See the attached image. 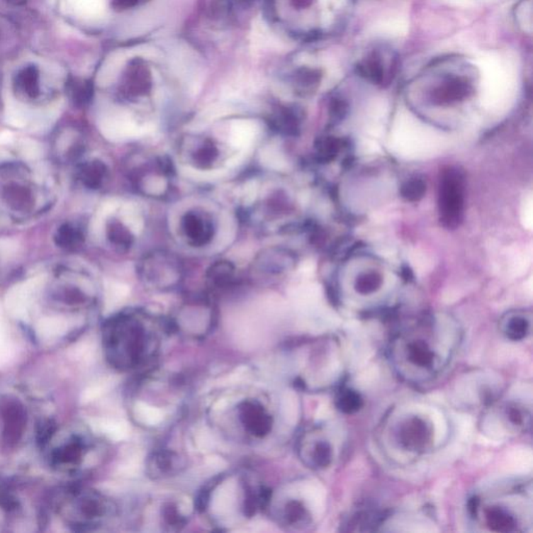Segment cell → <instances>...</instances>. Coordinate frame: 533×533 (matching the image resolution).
<instances>
[{"mask_svg": "<svg viewBox=\"0 0 533 533\" xmlns=\"http://www.w3.org/2000/svg\"><path fill=\"white\" fill-rule=\"evenodd\" d=\"M463 340L461 326L450 318L426 317L393 333L386 346V357L402 381L425 386L445 374Z\"/></svg>", "mask_w": 533, "mask_h": 533, "instance_id": "obj_1", "label": "cell"}, {"mask_svg": "<svg viewBox=\"0 0 533 533\" xmlns=\"http://www.w3.org/2000/svg\"><path fill=\"white\" fill-rule=\"evenodd\" d=\"M452 433L449 415L439 404L408 398L391 406L375 430V443L394 466L414 465L441 450Z\"/></svg>", "mask_w": 533, "mask_h": 533, "instance_id": "obj_2", "label": "cell"}, {"mask_svg": "<svg viewBox=\"0 0 533 533\" xmlns=\"http://www.w3.org/2000/svg\"><path fill=\"white\" fill-rule=\"evenodd\" d=\"M206 417L223 439L249 448L274 443L284 426L281 400L268 388L254 384L217 392L208 401Z\"/></svg>", "mask_w": 533, "mask_h": 533, "instance_id": "obj_3", "label": "cell"}, {"mask_svg": "<svg viewBox=\"0 0 533 533\" xmlns=\"http://www.w3.org/2000/svg\"><path fill=\"white\" fill-rule=\"evenodd\" d=\"M270 488L254 473L235 469L219 475L202 490L195 510L219 532L245 525L264 512Z\"/></svg>", "mask_w": 533, "mask_h": 533, "instance_id": "obj_4", "label": "cell"}, {"mask_svg": "<svg viewBox=\"0 0 533 533\" xmlns=\"http://www.w3.org/2000/svg\"><path fill=\"white\" fill-rule=\"evenodd\" d=\"M466 516L474 532H532V479H502L481 486L469 498Z\"/></svg>", "mask_w": 533, "mask_h": 533, "instance_id": "obj_5", "label": "cell"}, {"mask_svg": "<svg viewBox=\"0 0 533 533\" xmlns=\"http://www.w3.org/2000/svg\"><path fill=\"white\" fill-rule=\"evenodd\" d=\"M170 335L169 320L144 310L124 313L108 330L111 359L123 372L143 374L157 366Z\"/></svg>", "mask_w": 533, "mask_h": 533, "instance_id": "obj_6", "label": "cell"}, {"mask_svg": "<svg viewBox=\"0 0 533 533\" xmlns=\"http://www.w3.org/2000/svg\"><path fill=\"white\" fill-rule=\"evenodd\" d=\"M291 378L306 392L319 393L343 384L346 361L337 337H323L299 343L291 349Z\"/></svg>", "mask_w": 533, "mask_h": 533, "instance_id": "obj_7", "label": "cell"}, {"mask_svg": "<svg viewBox=\"0 0 533 533\" xmlns=\"http://www.w3.org/2000/svg\"><path fill=\"white\" fill-rule=\"evenodd\" d=\"M137 376L132 399L133 421L145 428L167 425L184 404L186 392L181 379L159 373L157 366Z\"/></svg>", "mask_w": 533, "mask_h": 533, "instance_id": "obj_8", "label": "cell"}, {"mask_svg": "<svg viewBox=\"0 0 533 533\" xmlns=\"http://www.w3.org/2000/svg\"><path fill=\"white\" fill-rule=\"evenodd\" d=\"M325 490L317 481L299 479L270 488L264 514L277 525L301 532L316 525L325 510Z\"/></svg>", "mask_w": 533, "mask_h": 533, "instance_id": "obj_9", "label": "cell"}, {"mask_svg": "<svg viewBox=\"0 0 533 533\" xmlns=\"http://www.w3.org/2000/svg\"><path fill=\"white\" fill-rule=\"evenodd\" d=\"M532 398L510 393L490 399L483 416L481 432L492 439H508L532 430Z\"/></svg>", "mask_w": 533, "mask_h": 533, "instance_id": "obj_10", "label": "cell"}, {"mask_svg": "<svg viewBox=\"0 0 533 533\" xmlns=\"http://www.w3.org/2000/svg\"><path fill=\"white\" fill-rule=\"evenodd\" d=\"M342 437L330 424L315 423L300 430L295 450L302 465L315 472L335 465L341 450Z\"/></svg>", "mask_w": 533, "mask_h": 533, "instance_id": "obj_11", "label": "cell"}, {"mask_svg": "<svg viewBox=\"0 0 533 533\" xmlns=\"http://www.w3.org/2000/svg\"><path fill=\"white\" fill-rule=\"evenodd\" d=\"M193 510L195 504L191 506L179 498L161 497L145 502L138 519L141 525H155L161 532H179L188 524Z\"/></svg>", "mask_w": 533, "mask_h": 533, "instance_id": "obj_12", "label": "cell"}, {"mask_svg": "<svg viewBox=\"0 0 533 533\" xmlns=\"http://www.w3.org/2000/svg\"><path fill=\"white\" fill-rule=\"evenodd\" d=\"M168 320L172 335L200 341L214 330L216 315L208 299H194L186 302L176 316Z\"/></svg>", "mask_w": 533, "mask_h": 533, "instance_id": "obj_13", "label": "cell"}, {"mask_svg": "<svg viewBox=\"0 0 533 533\" xmlns=\"http://www.w3.org/2000/svg\"><path fill=\"white\" fill-rule=\"evenodd\" d=\"M465 204V177L457 168L443 171L439 186V220L444 228L454 230L461 223Z\"/></svg>", "mask_w": 533, "mask_h": 533, "instance_id": "obj_14", "label": "cell"}, {"mask_svg": "<svg viewBox=\"0 0 533 533\" xmlns=\"http://www.w3.org/2000/svg\"><path fill=\"white\" fill-rule=\"evenodd\" d=\"M138 272L145 283L161 290L175 288L181 279L179 262L165 252H153L144 257Z\"/></svg>", "mask_w": 533, "mask_h": 533, "instance_id": "obj_15", "label": "cell"}, {"mask_svg": "<svg viewBox=\"0 0 533 533\" xmlns=\"http://www.w3.org/2000/svg\"><path fill=\"white\" fill-rule=\"evenodd\" d=\"M181 228L186 240L194 247H202L212 241L214 224L212 220L196 212H189L181 220Z\"/></svg>", "mask_w": 533, "mask_h": 533, "instance_id": "obj_16", "label": "cell"}, {"mask_svg": "<svg viewBox=\"0 0 533 533\" xmlns=\"http://www.w3.org/2000/svg\"><path fill=\"white\" fill-rule=\"evenodd\" d=\"M499 330L504 339L514 343L525 341L532 332V319L528 313H508L502 318Z\"/></svg>", "mask_w": 533, "mask_h": 533, "instance_id": "obj_17", "label": "cell"}, {"mask_svg": "<svg viewBox=\"0 0 533 533\" xmlns=\"http://www.w3.org/2000/svg\"><path fill=\"white\" fill-rule=\"evenodd\" d=\"M152 86L150 71L141 62L130 66L123 79V93L130 99L145 96Z\"/></svg>", "mask_w": 533, "mask_h": 533, "instance_id": "obj_18", "label": "cell"}, {"mask_svg": "<svg viewBox=\"0 0 533 533\" xmlns=\"http://www.w3.org/2000/svg\"><path fill=\"white\" fill-rule=\"evenodd\" d=\"M183 459L179 453L168 449L153 452L148 461V473L155 478L172 476L184 466Z\"/></svg>", "mask_w": 533, "mask_h": 533, "instance_id": "obj_19", "label": "cell"}, {"mask_svg": "<svg viewBox=\"0 0 533 533\" xmlns=\"http://www.w3.org/2000/svg\"><path fill=\"white\" fill-rule=\"evenodd\" d=\"M42 281L43 277H35L21 286H15L9 292L6 296V306L14 316H26L33 294L41 286Z\"/></svg>", "mask_w": 533, "mask_h": 533, "instance_id": "obj_20", "label": "cell"}, {"mask_svg": "<svg viewBox=\"0 0 533 533\" xmlns=\"http://www.w3.org/2000/svg\"><path fill=\"white\" fill-rule=\"evenodd\" d=\"M471 86L463 79H449L444 82L433 93L437 103H450L465 99L470 93Z\"/></svg>", "mask_w": 533, "mask_h": 533, "instance_id": "obj_21", "label": "cell"}, {"mask_svg": "<svg viewBox=\"0 0 533 533\" xmlns=\"http://www.w3.org/2000/svg\"><path fill=\"white\" fill-rule=\"evenodd\" d=\"M271 128L284 135H296L299 128V118L293 108H281L272 115Z\"/></svg>", "mask_w": 533, "mask_h": 533, "instance_id": "obj_22", "label": "cell"}, {"mask_svg": "<svg viewBox=\"0 0 533 533\" xmlns=\"http://www.w3.org/2000/svg\"><path fill=\"white\" fill-rule=\"evenodd\" d=\"M288 255L283 250L271 248L259 254L255 261V266H259L261 272L271 275L281 274L284 268V259Z\"/></svg>", "mask_w": 533, "mask_h": 533, "instance_id": "obj_23", "label": "cell"}, {"mask_svg": "<svg viewBox=\"0 0 533 533\" xmlns=\"http://www.w3.org/2000/svg\"><path fill=\"white\" fill-rule=\"evenodd\" d=\"M206 279L214 288H226L235 279V266L228 261L216 262L208 269Z\"/></svg>", "mask_w": 533, "mask_h": 533, "instance_id": "obj_24", "label": "cell"}, {"mask_svg": "<svg viewBox=\"0 0 533 533\" xmlns=\"http://www.w3.org/2000/svg\"><path fill=\"white\" fill-rule=\"evenodd\" d=\"M337 397H335V404L337 408L344 414H354L359 412L363 406V399L357 391L347 386H340L337 388Z\"/></svg>", "mask_w": 533, "mask_h": 533, "instance_id": "obj_25", "label": "cell"}, {"mask_svg": "<svg viewBox=\"0 0 533 533\" xmlns=\"http://www.w3.org/2000/svg\"><path fill=\"white\" fill-rule=\"evenodd\" d=\"M218 157H219V150L217 146L210 140H203L200 142L198 147L193 151L191 159L195 166L206 169L216 163Z\"/></svg>", "mask_w": 533, "mask_h": 533, "instance_id": "obj_26", "label": "cell"}, {"mask_svg": "<svg viewBox=\"0 0 533 533\" xmlns=\"http://www.w3.org/2000/svg\"><path fill=\"white\" fill-rule=\"evenodd\" d=\"M39 70L35 66H26L17 73V88L28 96L35 97L39 93Z\"/></svg>", "mask_w": 533, "mask_h": 533, "instance_id": "obj_27", "label": "cell"}, {"mask_svg": "<svg viewBox=\"0 0 533 533\" xmlns=\"http://www.w3.org/2000/svg\"><path fill=\"white\" fill-rule=\"evenodd\" d=\"M68 324L61 318H44L38 323L37 332L42 339L51 340L67 332Z\"/></svg>", "mask_w": 533, "mask_h": 533, "instance_id": "obj_28", "label": "cell"}, {"mask_svg": "<svg viewBox=\"0 0 533 533\" xmlns=\"http://www.w3.org/2000/svg\"><path fill=\"white\" fill-rule=\"evenodd\" d=\"M359 72L373 83L381 84L383 81V66L376 55L366 59L359 66Z\"/></svg>", "mask_w": 533, "mask_h": 533, "instance_id": "obj_29", "label": "cell"}, {"mask_svg": "<svg viewBox=\"0 0 533 533\" xmlns=\"http://www.w3.org/2000/svg\"><path fill=\"white\" fill-rule=\"evenodd\" d=\"M383 284V279L377 273L371 272L361 275L355 283V291L361 296H370L378 292Z\"/></svg>", "mask_w": 533, "mask_h": 533, "instance_id": "obj_30", "label": "cell"}, {"mask_svg": "<svg viewBox=\"0 0 533 533\" xmlns=\"http://www.w3.org/2000/svg\"><path fill=\"white\" fill-rule=\"evenodd\" d=\"M425 192V181L419 179V177H413V179H408L401 188L402 197L408 201H417V200L423 198Z\"/></svg>", "mask_w": 533, "mask_h": 533, "instance_id": "obj_31", "label": "cell"}, {"mask_svg": "<svg viewBox=\"0 0 533 533\" xmlns=\"http://www.w3.org/2000/svg\"><path fill=\"white\" fill-rule=\"evenodd\" d=\"M111 239L116 245L128 249L133 245V235L128 228L116 223L111 228Z\"/></svg>", "mask_w": 533, "mask_h": 533, "instance_id": "obj_32", "label": "cell"}, {"mask_svg": "<svg viewBox=\"0 0 533 533\" xmlns=\"http://www.w3.org/2000/svg\"><path fill=\"white\" fill-rule=\"evenodd\" d=\"M319 79L316 70L301 69L296 75V84L300 91H310L319 83Z\"/></svg>", "mask_w": 533, "mask_h": 533, "instance_id": "obj_33", "label": "cell"}, {"mask_svg": "<svg viewBox=\"0 0 533 533\" xmlns=\"http://www.w3.org/2000/svg\"><path fill=\"white\" fill-rule=\"evenodd\" d=\"M317 155L322 161L332 159L333 155L337 152V145L335 140L330 138H324L319 140L316 146Z\"/></svg>", "mask_w": 533, "mask_h": 533, "instance_id": "obj_34", "label": "cell"}, {"mask_svg": "<svg viewBox=\"0 0 533 533\" xmlns=\"http://www.w3.org/2000/svg\"><path fill=\"white\" fill-rule=\"evenodd\" d=\"M70 84L73 96L77 101H86V99H89L91 93H92V86H91L90 83L83 81V79H73Z\"/></svg>", "mask_w": 533, "mask_h": 533, "instance_id": "obj_35", "label": "cell"}, {"mask_svg": "<svg viewBox=\"0 0 533 533\" xmlns=\"http://www.w3.org/2000/svg\"><path fill=\"white\" fill-rule=\"evenodd\" d=\"M9 352H10V348H9L8 342H6L2 332H0V366L8 361Z\"/></svg>", "mask_w": 533, "mask_h": 533, "instance_id": "obj_36", "label": "cell"}, {"mask_svg": "<svg viewBox=\"0 0 533 533\" xmlns=\"http://www.w3.org/2000/svg\"><path fill=\"white\" fill-rule=\"evenodd\" d=\"M23 151L24 155H26V157H28V159H35V157H39L40 152H41L39 146H38L37 144L33 143V142H30V144H26V145L24 146Z\"/></svg>", "mask_w": 533, "mask_h": 533, "instance_id": "obj_37", "label": "cell"}, {"mask_svg": "<svg viewBox=\"0 0 533 533\" xmlns=\"http://www.w3.org/2000/svg\"><path fill=\"white\" fill-rule=\"evenodd\" d=\"M113 6L119 10L133 8L139 4L140 0H112Z\"/></svg>", "mask_w": 533, "mask_h": 533, "instance_id": "obj_38", "label": "cell"}, {"mask_svg": "<svg viewBox=\"0 0 533 533\" xmlns=\"http://www.w3.org/2000/svg\"><path fill=\"white\" fill-rule=\"evenodd\" d=\"M292 1L294 6H296V8L304 9L310 6L314 0H292Z\"/></svg>", "mask_w": 533, "mask_h": 533, "instance_id": "obj_39", "label": "cell"}, {"mask_svg": "<svg viewBox=\"0 0 533 533\" xmlns=\"http://www.w3.org/2000/svg\"><path fill=\"white\" fill-rule=\"evenodd\" d=\"M13 135L10 132L0 133V144H6L12 141Z\"/></svg>", "mask_w": 533, "mask_h": 533, "instance_id": "obj_40", "label": "cell"}, {"mask_svg": "<svg viewBox=\"0 0 533 533\" xmlns=\"http://www.w3.org/2000/svg\"><path fill=\"white\" fill-rule=\"evenodd\" d=\"M8 1H10L11 4H24V2L26 1V0H8Z\"/></svg>", "mask_w": 533, "mask_h": 533, "instance_id": "obj_41", "label": "cell"}, {"mask_svg": "<svg viewBox=\"0 0 533 533\" xmlns=\"http://www.w3.org/2000/svg\"><path fill=\"white\" fill-rule=\"evenodd\" d=\"M242 1H250V0H242Z\"/></svg>", "mask_w": 533, "mask_h": 533, "instance_id": "obj_42", "label": "cell"}]
</instances>
